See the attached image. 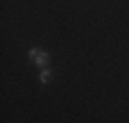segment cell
Instances as JSON below:
<instances>
[{"label": "cell", "instance_id": "obj_1", "mask_svg": "<svg viewBox=\"0 0 129 123\" xmlns=\"http://www.w3.org/2000/svg\"><path fill=\"white\" fill-rule=\"evenodd\" d=\"M47 61H49V53H47V51H41L39 49V53L35 55V59H33V64L37 66V68H47Z\"/></svg>", "mask_w": 129, "mask_h": 123}, {"label": "cell", "instance_id": "obj_2", "mask_svg": "<svg viewBox=\"0 0 129 123\" xmlns=\"http://www.w3.org/2000/svg\"><path fill=\"white\" fill-rule=\"evenodd\" d=\"M51 76H53V74H51L49 68H43L41 74H39V82H41V84H49V82H51Z\"/></svg>", "mask_w": 129, "mask_h": 123}, {"label": "cell", "instance_id": "obj_3", "mask_svg": "<svg viewBox=\"0 0 129 123\" xmlns=\"http://www.w3.org/2000/svg\"><path fill=\"white\" fill-rule=\"evenodd\" d=\"M37 53H39V49H37V47H33V49L29 51V57H31V59H35V55H37Z\"/></svg>", "mask_w": 129, "mask_h": 123}]
</instances>
